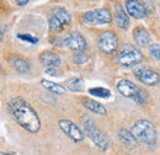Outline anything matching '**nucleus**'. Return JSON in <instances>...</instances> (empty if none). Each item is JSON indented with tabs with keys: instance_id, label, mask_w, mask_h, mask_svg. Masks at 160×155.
Returning a JSON list of instances; mask_svg holds the SVG:
<instances>
[{
	"instance_id": "1",
	"label": "nucleus",
	"mask_w": 160,
	"mask_h": 155,
	"mask_svg": "<svg viewBox=\"0 0 160 155\" xmlns=\"http://www.w3.org/2000/svg\"><path fill=\"white\" fill-rule=\"evenodd\" d=\"M6 108L10 116L27 132L36 133L40 131V117L37 115V112L32 108V106L25 100H22L20 97H15L8 102Z\"/></svg>"
},
{
	"instance_id": "2",
	"label": "nucleus",
	"mask_w": 160,
	"mask_h": 155,
	"mask_svg": "<svg viewBox=\"0 0 160 155\" xmlns=\"http://www.w3.org/2000/svg\"><path fill=\"white\" fill-rule=\"evenodd\" d=\"M131 132L138 142L150 148L155 147L157 140H158V133L152 122L147 119H139L132 126Z\"/></svg>"
},
{
	"instance_id": "3",
	"label": "nucleus",
	"mask_w": 160,
	"mask_h": 155,
	"mask_svg": "<svg viewBox=\"0 0 160 155\" xmlns=\"http://www.w3.org/2000/svg\"><path fill=\"white\" fill-rule=\"evenodd\" d=\"M82 124H84V129H85L86 136L95 143V145L101 150H107V148L110 145L108 138L105 136V133H102L98 128L95 121L90 117H84L82 118Z\"/></svg>"
},
{
	"instance_id": "4",
	"label": "nucleus",
	"mask_w": 160,
	"mask_h": 155,
	"mask_svg": "<svg viewBox=\"0 0 160 155\" xmlns=\"http://www.w3.org/2000/svg\"><path fill=\"white\" fill-rule=\"evenodd\" d=\"M117 90L120 91L121 95L136 101L139 105L145 103L147 100H148L147 91H144V89L137 86L136 84H133L129 80H121V81H118L117 82Z\"/></svg>"
},
{
	"instance_id": "5",
	"label": "nucleus",
	"mask_w": 160,
	"mask_h": 155,
	"mask_svg": "<svg viewBox=\"0 0 160 155\" xmlns=\"http://www.w3.org/2000/svg\"><path fill=\"white\" fill-rule=\"evenodd\" d=\"M143 60V54L138 48L132 44H123L118 53V62L121 65L132 68Z\"/></svg>"
},
{
	"instance_id": "6",
	"label": "nucleus",
	"mask_w": 160,
	"mask_h": 155,
	"mask_svg": "<svg viewBox=\"0 0 160 155\" xmlns=\"http://www.w3.org/2000/svg\"><path fill=\"white\" fill-rule=\"evenodd\" d=\"M112 20L111 11L106 8L103 9H96L89 12H85L81 18L82 23L88 26H99V25H108Z\"/></svg>"
},
{
	"instance_id": "7",
	"label": "nucleus",
	"mask_w": 160,
	"mask_h": 155,
	"mask_svg": "<svg viewBox=\"0 0 160 155\" xmlns=\"http://www.w3.org/2000/svg\"><path fill=\"white\" fill-rule=\"evenodd\" d=\"M60 46H67L75 52H84L88 48V43L79 32H70L60 38Z\"/></svg>"
},
{
	"instance_id": "8",
	"label": "nucleus",
	"mask_w": 160,
	"mask_h": 155,
	"mask_svg": "<svg viewBox=\"0 0 160 155\" xmlns=\"http://www.w3.org/2000/svg\"><path fill=\"white\" fill-rule=\"evenodd\" d=\"M134 75L137 77L139 81H142L144 85H148V86H155L160 82L159 74L157 72L149 69L145 65L134 68Z\"/></svg>"
},
{
	"instance_id": "9",
	"label": "nucleus",
	"mask_w": 160,
	"mask_h": 155,
	"mask_svg": "<svg viewBox=\"0 0 160 155\" xmlns=\"http://www.w3.org/2000/svg\"><path fill=\"white\" fill-rule=\"evenodd\" d=\"M118 47V39L117 36L111 32V31H106L103 32L99 38V48L102 53L105 54H112L113 52H116Z\"/></svg>"
},
{
	"instance_id": "10",
	"label": "nucleus",
	"mask_w": 160,
	"mask_h": 155,
	"mask_svg": "<svg viewBox=\"0 0 160 155\" xmlns=\"http://www.w3.org/2000/svg\"><path fill=\"white\" fill-rule=\"evenodd\" d=\"M59 128L74 142H80V140L84 139V134H82L81 129L75 123H73L69 119H60Z\"/></svg>"
},
{
	"instance_id": "11",
	"label": "nucleus",
	"mask_w": 160,
	"mask_h": 155,
	"mask_svg": "<svg viewBox=\"0 0 160 155\" xmlns=\"http://www.w3.org/2000/svg\"><path fill=\"white\" fill-rule=\"evenodd\" d=\"M124 6L128 15L134 19H142L147 16V8L139 0H127Z\"/></svg>"
},
{
	"instance_id": "12",
	"label": "nucleus",
	"mask_w": 160,
	"mask_h": 155,
	"mask_svg": "<svg viewBox=\"0 0 160 155\" xmlns=\"http://www.w3.org/2000/svg\"><path fill=\"white\" fill-rule=\"evenodd\" d=\"M40 62L42 65H44L46 68H59L60 65V57L52 51H44L43 53H41Z\"/></svg>"
},
{
	"instance_id": "13",
	"label": "nucleus",
	"mask_w": 160,
	"mask_h": 155,
	"mask_svg": "<svg viewBox=\"0 0 160 155\" xmlns=\"http://www.w3.org/2000/svg\"><path fill=\"white\" fill-rule=\"evenodd\" d=\"M115 21L117 23V26L120 28H124L127 30L129 27V19L127 16V14L124 12L123 8L121 6L120 4L116 6V14H115Z\"/></svg>"
},
{
	"instance_id": "14",
	"label": "nucleus",
	"mask_w": 160,
	"mask_h": 155,
	"mask_svg": "<svg viewBox=\"0 0 160 155\" xmlns=\"http://www.w3.org/2000/svg\"><path fill=\"white\" fill-rule=\"evenodd\" d=\"M10 63L14 67V69L16 72H19L20 74H28L30 73V64L21 57H11L10 58Z\"/></svg>"
},
{
	"instance_id": "15",
	"label": "nucleus",
	"mask_w": 160,
	"mask_h": 155,
	"mask_svg": "<svg viewBox=\"0 0 160 155\" xmlns=\"http://www.w3.org/2000/svg\"><path fill=\"white\" fill-rule=\"evenodd\" d=\"M118 138H120L121 142L128 148H136L137 147V139L132 134V132H129L124 128H121L118 131Z\"/></svg>"
},
{
	"instance_id": "16",
	"label": "nucleus",
	"mask_w": 160,
	"mask_h": 155,
	"mask_svg": "<svg viewBox=\"0 0 160 155\" xmlns=\"http://www.w3.org/2000/svg\"><path fill=\"white\" fill-rule=\"evenodd\" d=\"M82 105L89 110V111H91V112H94V113H96V115H100V116H103V115H106V108L99 103V102H96V101H94V100H91V98H84L82 100Z\"/></svg>"
},
{
	"instance_id": "17",
	"label": "nucleus",
	"mask_w": 160,
	"mask_h": 155,
	"mask_svg": "<svg viewBox=\"0 0 160 155\" xmlns=\"http://www.w3.org/2000/svg\"><path fill=\"white\" fill-rule=\"evenodd\" d=\"M133 38H134L136 43H137L138 46L144 47V46H147V44L149 43L150 36H149L148 31H147L144 27H138V28H136L134 32H133Z\"/></svg>"
},
{
	"instance_id": "18",
	"label": "nucleus",
	"mask_w": 160,
	"mask_h": 155,
	"mask_svg": "<svg viewBox=\"0 0 160 155\" xmlns=\"http://www.w3.org/2000/svg\"><path fill=\"white\" fill-rule=\"evenodd\" d=\"M41 85H42L46 90H48V91H51V92H53V94H57V95H63V94H65V88L59 85V84L53 82V81L42 80V81H41Z\"/></svg>"
},
{
	"instance_id": "19",
	"label": "nucleus",
	"mask_w": 160,
	"mask_h": 155,
	"mask_svg": "<svg viewBox=\"0 0 160 155\" xmlns=\"http://www.w3.org/2000/svg\"><path fill=\"white\" fill-rule=\"evenodd\" d=\"M67 88L73 92H80L84 90V80L78 77L70 78L67 80Z\"/></svg>"
},
{
	"instance_id": "20",
	"label": "nucleus",
	"mask_w": 160,
	"mask_h": 155,
	"mask_svg": "<svg viewBox=\"0 0 160 155\" xmlns=\"http://www.w3.org/2000/svg\"><path fill=\"white\" fill-rule=\"evenodd\" d=\"M53 16L58 18V19H59L64 25H68V23H70V21H72V16H70V14H69L65 9L59 8V6H57V8H54V9H53Z\"/></svg>"
},
{
	"instance_id": "21",
	"label": "nucleus",
	"mask_w": 160,
	"mask_h": 155,
	"mask_svg": "<svg viewBox=\"0 0 160 155\" xmlns=\"http://www.w3.org/2000/svg\"><path fill=\"white\" fill-rule=\"evenodd\" d=\"M64 26H65V25H64L58 18H56V16H52V18L49 19V28H51V31H52L53 33H58L60 31H63Z\"/></svg>"
},
{
	"instance_id": "22",
	"label": "nucleus",
	"mask_w": 160,
	"mask_h": 155,
	"mask_svg": "<svg viewBox=\"0 0 160 155\" xmlns=\"http://www.w3.org/2000/svg\"><path fill=\"white\" fill-rule=\"evenodd\" d=\"M89 92L92 96H98L101 98H107V97L111 96V91L108 89H105V88H94V89H90Z\"/></svg>"
},
{
	"instance_id": "23",
	"label": "nucleus",
	"mask_w": 160,
	"mask_h": 155,
	"mask_svg": "<svg viewBox=\"0 0 160 155\" xmlns=\"http://www.w3.org/2000/svg\"><path fill=\"white\" fill-rule=\"evenodd\" d=\"M73 60L77 64H84L89 60V54L84 51V52H75V54L73 56Z\"/></svg>"
},
{
	"instance_id": "24",
	"label": "nucleus",
	"mask_w": 160,
	"mask_h": 155,
	"mask_svg": "<svg viewBox=\"0 0 160 155\" xmlns=\"http://www.w3.org/2000/svg\"><path fill=\"white\" fill-rule=\"evenodd\" d=\"M149 53H150V57L155 60H160V44H152L149 47Z\"/></svg>"
},
{
	"instance_id": "25",
	"label": "nucleus",
	"mask_w": 160,
	"mask_h": 155,
	"mask_svg": "<svg viewBox=\"0 0 160 155\" xmlns=\"http://www.w3.org/2000/svg\"><path fill=\"white\" fill-rule=\"evenodd\" d=\"M46 74L52 75V77H58V78L62 75V73L58 70V68H46Z\"/></svg>"
},
{
	"instance_id": "26",
	"label": "nucleus",
	"mask_w": 160,
	"mask_h": 155,
	"mask_svg": "<svg viewBox=\"0 0 160 155\" xmlns=\"http://www.w3.org/2000/svg\"><path fill=\"white\" fill-rule=\"evenodd\" d=\"M19 6H23V5H26L27 2H28V0H14Z\"/></svg>"
},
{
	"instance_id": "27",
	"label": "nucleus",
	"mask_w": 160,
	"mask_h": 155,
	"mask_svg": "<svg viewBox=\"0 0 160 155\" xmlns=\"http://www.w3.org/2000/svg\"><path fill=\"white\" fill-rule=\"evenodd\" d=\"M19 37L22 38V39H28V41H31V42H33V43H35V42H37V38H31L30 36H22V35H20Z\"/></svg>"
},
{
	"instance_id": "28",
	"label": "nucleus",
	"mask_w": 160,
	"mask_h": 155,
	"mask_svg": "<svg viewBox=\"0 0 160 155\" xmlns=\"http://www.w3.org/2000/svg\"><path fill=\"white\" fill-rule=\"evenodd\" d=\"M1 155H16V154H12V153H10V154H4V153H2Z\"/></svg>"
},
{
	"instance_id": "29",
	"label": "nucleus",
	"mask_w": 160,
	"mask_h": 155,
	"mask_svg": "<svg viewBox=\"0 0 160 155\" xmlns=\"http://www.w3.org/2000/svg\"><path fill=\"white\" fill-rule=\"evenodd\" d=\"M159 10H160V8H159Z\"/></svg>"
}]
</instances>
